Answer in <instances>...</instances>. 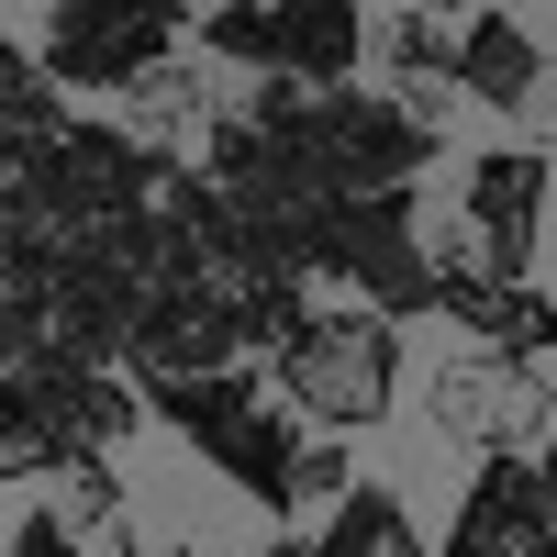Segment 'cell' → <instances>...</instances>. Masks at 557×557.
<instances>
[{"label":"cell","mask_w":557,"mask_h":557,"mask_svg":"<svg viewBox=\"0 0 557 557\" xmlns=\"http://www.w3.org/2000/svg\"><path fill=\"white\" fill-rule=\"evenodd\" d=\"M268 401L290 412V424L312 435H368L401 412V323H380L368 301H301L290 323H278V346L257 357Z\"/></svg>","instance_id":"obj_1"},{"label":"cell","mask_w":557,"mask_h":557,"mask_svg":"<svg viewBox=\"0 0 557 557\" xmlns=\"http://www.w3.org/2000/svg\"><path fill=\"white\" fill-rule=\"evenodd\" d=\"M290 146H301V168H312L323 201H346V190H424V168H446V134L412 101L368 89V78L312 89L301 123H290Z\"/></svg>","instance_id":"obj_2"},{"label":"cell","mask_w":557,"mask_h":557,"mask_svg":"<svg viewBox=\"0 0 557 557\" xmlns=\"http://www.w3.org/2000/svg\"><path fill=\"white\" fill-rule=\"evenodd\" d=\"M424 424L469 457H535L557 435V391H546V368L535 357H502V346H469V335H446L424 357Z\"/></svg>","instance_id":"obj_3"},{"label":"cell","mask_w":557,"mask_h":557,"mask_svg":"<svg viewBox=\"0 0 557 557\" xmlns=\"http://www.w3.org/2000/svg\"><path fill=\"white\" fill-rule=\"evenodd\" d=\"M546 190H557V157L546 146H480L457 157V235H469V268L480 278H535V246H546Z\"/></svg>","instance_id":"obj_4"},{"label":"cell","mask_w":557,"mask_h":557,"mask_svg":"<svg viewBox=\"0 0 557 557\" xmlns=\"http://www.w3.org/2000/svg\"><path fill=\"white\" fill-rule=\"evenodd\" d=\"M424 557H557V502H546V469L535 457H480L457 513Z\"/></svg>","instance_id":"obj_5"},{"label":"cell","mask_w":557,"mask_h":557,"mask_svg":"<svg viewBox=\"0 0 557 557\" xmlns=\"http://www.w3.org/2000/svg\"><path fill=\"white\" fill-rule=\"evenodd\" d=\"M546 45H535V23L524 12H502V0H480L469 23H457V112H491V123H513V112H535L546 101Z\"/></svg>","instance_id":"obj_6"},{"label":"cell","mask_w":557,"mask_h":557,"mask_svg":"<svg viewBox=\"0 0 557 557\" xmlns=\"http://www.w3.org/2000/svg\"><path fill=\"white\" fill-rule=\"evenodd\" d=\"M268 57L301 89L368 78V0H268Z\"/></svg>","instance_id":"obj_7"},{"label":"cell","mask_w":557,"mask_h":557,"mask_svg":"<svg viewBox=\"0 0 557 557\" xmlns=\"http://www.w3.org/2000/svg\"><path fill=\"white\" fill-rule=\"evenodd\" d=\"M123 112L146 123V134H157V123H168V134H201V123L223 112V78H212V67L190 57V45H178V57H157L146 78L123 89ZM134 123H123V134H134Z\"/></svg>","instance_id":"obj_8"},{"label":"cell","mask_w":557,"mask_h":557,"mask_svg":"<svg viewBox=\"0 0 557 557\" xmlns=\"http://www.w3.org/2000/svg\"><path fill=\"white\" fill-rule=\"evenodd\" d=\"M412 524H401V491L391 480H357L346 502H323V535H301V557H391Z\"/></svg>","instance_id":"obj_9"},{"label":"cell","mask_w":557,"mask_h":557,"mask_svg":"<svg viewBox=\"0 0 557 557\" xmlns=\"http://www.w3.org/2000/svg\"><path fill=\"white\" fill-rule=\"evenodd\" d=\"M346 491H357V446L346 435H301L290 446V524L323 513V502H346Z\"/></svg>","instance_id":"obj_10"},{"label":"cell","mask_w":557,"mask_h":557,"mask_svg":"<svg viewBox=\"0 0 557 557\" xmlns=\"http://www.w3.org/2000/svg\"><path fill=\"white\" fill-rule=\"evenodd\" d=\"M401 12H435V23H469L480 0H401Z\"/></svg>","instance_id":"obj_11"},{"label":"cell","mask_w":557,"mask_h":557,"mask_svg":"<svg viewBox=\"0 0 557 557\" xmlns=\"http://www.w3.org/2000/svg\"><path fill=\"white\" fill-rule=\"evenodd\" d=\"M257 557H301V535H290V524H278V535H268V546H257Z\"/></svg>","instance_id":"obj_12"},{"label":"cell","mask_w":557,"mask_h":557,"mask_svg":"<svg viewBox=\"0 0 557 557\" xmlns=\"http://www.w3.org/2000/svg\"><path fill=\"white\" fill-rule=\"evenodd\" d=\"M535 469H546V502H557V435H546V446H535Z\"/></svg>","instance_id":"obj_13"},{"label":"cell","mask_w":557,"mask_h":557,"mask_svg":"<svg viewBox=\"0 0 557 557\" xmlns=\"http://www.w3.org/2000/svg\"><path fill=\"white\" fill-rule=\"evenodd\" d=\"M0 401H12V346H0Z\"/></svg>","instance_id":"obj_14"},{"label":"cell","mask_w":557,"mask_h":557,"mask_svg":"<svg viewBox=\"0 0 557 557\" xmlns=\"http://www.w3.org/2000/svg\"><path fill=\"white\" fill-rule=\"evenodd\" d=\"M391 557H424V535H401V546H391Z\"/></svg>","instance_id":"obj_15"},{"label":"cell","mask_w":557,"mask_h":557,"mask_svg":"<svg viewBox=\"0 0 557 557\" xmlns=\"http://www.w3.org/2000/svg\"><path fill=\"white\" fill-rule=\"evenodd\" d=\"M546 246H557V190H546Z\"/></svg>","instance_id":"obj_16"}]
</instances>
